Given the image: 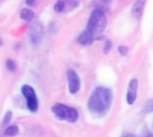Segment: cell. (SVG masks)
Wrapping results in <instances>:
<instances>
[{
  "label": "cell",
  "mask_w": 153,
  "mask_h": 137,
  "mask_svg": "<svg viewBox=\"0 0 153 137\" xmlns=\"http://www.w3.org/2000/svg\"><path fill=\"white\" fill-rule=\"evenodd\" d=\"M51 111L55 118L60 121H66L68 123H75L79 119L78 111L65 103H56L51 107Z\"/></svg>",
  "instance_id": "3"
},
{
  "label": "cell",
  "mask_w": 153,
  "mask_h": 137,
  "mask_svg": "<svg viewBox=\"0 0 153 137\" xmlns=\"http://www.w3.org/2000/svg\"><path fill=\"white\" fill-rule=\"evenodd\" d=\"M112 102V90L105 86H98L91 94L87 107L90 112L94 116L103 117L109 111Z\"/></svg>",
  "instance_id": "1"
},
{
  "label": "cell",
  "mask_w": 153,
  "mask_h": 137,
  "mask_svg": "<svg viewBox=\"0 0 153 137\" xmlns=\"http://www.w3.org/2000/svg\"><path fill=\"white\" fill-rule=\"evenodd\" d=\"M107 24L108 21L105 12L94 8L90 14L85 29L92 35L96 40H99L103 38L101 35L106 29Z\"/></svg>",
  "instance_id": "2"
},
{
  "label": "cell",
  "mask_w": 153,
  "mask_h": 137,
  "mask_svg": "<svg viewBox=\"0 0 153 137\" xmlns=\"http://www.w3.org/2000/svg\"><path fill=\"white\" fill-rule=\"evenodd\" d=\"M138 87H139V81L137 78H133L129 81L127 91H126V103L128 105L132 106L137 100L138 95Z\"/></svg>",
  "instance_id": "7"
},
{
  "label": "cell",
  "mask_w": 153,
  "mask_h": 137,
  "mask_svg": "<svg viewBox=\"0 0 153 137\" xmlns=\"http://www.w3.org/2000/svg\"><path fill=\"white\" fill-rule=\"evenodd\" d=\"M35 2H36V0H25V3L28 6H33Z\"/></svg>",
  "instance_id": "19"
},
{
  "label": "cell",
  "mask_w": 153,
  "mask_h": 137,
  "mask_svg": "<svg viewBox=\"0 0 153 137\" xmlns=\"http://www.w3.org/2000/svg\"><path fill=\"white\" fill-rule=\"evenodd\" d=\"M5 69L9 71V72H14L17 69V65H16V62L12 60V59H7L5 61Z\"/></svg>",
  "instance_id": "15"
},
{
  "label": "cell",
  "mask_w": 153,
  "mask_h": 137,
  "mask_svg": "<svg viewBox=\"0 0 153 137\" xmlns=\"http://www.w3.org/2000/svg\"><path fill=\"white\" fill-rule=\"evenodd\" d=\"M143 111L145 113H152L153 112V99L148 100L143 105Z\"/></svg>",
  "instance_id": "16"
},
{
  "label": "cell",
  "mask_w": 153,
  "mask_h": 137,
  "mask_svg": "<svg viewBox=\"0 0 153 137\" xmlns=\"http://www.w3.org/2000/svg\"><path fill=\"white\" fill-rule=\"evenodd\" d=\"M66 78H67L69 93L71 95L77 94L81 89V78L78 73L74 70L70 69L66 72Z\"/></svg>",
  "instance_id": "6"
},
{
  "label": "cell",
  "mask_w": 153,
  "mask_h": 137,
  "mask_svg": "<svg viewBox=\"0 0 153 137\" xmlns=\"http://www.w3.org/2000/svg\"><path fill=\"white\" fill-rule=\"evenodd\" d=\"M12 119H13V112L11 111H7L4 115V118H3V120H2V123H1V127L2 128H6L9 126Z\"/></svg>",
  "instance_id": "13"
},
{
  "label": "cell",
  "mask_w": 153,
  "mask_h": 137,
  "mask_svg": "<svg viewBox=\"0 0 153 137\" xmlns=\"http://www.w3.org/2000/svg\"><path fill=\"white\" fill-rule=\"evenodd\" d=\"M112 45H113V44H112V41L111 40H109V39L106 40L105 45H104V47H103V52H104L105 54H108L111 51Z\"/></svg>",
  "instance_id": "17"
},
{
  "label": "cell",
  "mask_w": 153,
  "mask_h": 137,
  "mask_svg": "<svg viewBox=\"0 0 153 137\" xmlns=\"http://www.w3.org/2000/svg\"><path fill=\"white\" fill-rule=\"evenodd\" d=\"M21 93L25 99L27 109L30 112H36L39 109V100L35 89L30 85H23L21 87Z\"/></svg>",
  "instance_id": "4"
},
{
  "label": "cell",
  "mask_w": 153,
  "mask_h": 137,
  "mask_svg": "<svg viewBox=\"0 0 153 137\" xmlns=\"http://www.w3.org/2000/svg\"><path fill=\"white\" fill-rule=\"evenodd\" d=\"M28 36L30 43L34 45H39L43 37V26L40 22L36 21L30 24L29 30H28Z\"/></svg>",
  "instance_id": "5"
},
{
  "label": "cell",
  "mask_w": 153,
  "mask_h": 137,
  "mask_svg": "<svg viewBox=\"0 0 153 137\" xmlns=\"http://www.w3.org/2000/svg\"><path fill=\"white\" fill-rule=\"evenodd\" d=\"M20 133V128L17 125H10L6 128H4V135L5 136L13 137L18 136Z\"/></svg>",
  "instance_id": "12"
},
{
  "label": "cell",
  "mask_w": 153,
  "mask_h": 137,
  "mask_svg": "<svg viewBox=\"0 0 153 137\" xmlns=\"http://www.w3.org/2000/svg\"><path fill=\"white\" fill-rule=\"evenodd\" d=\"M145 4H146V0H135V2L134 3V4L132 6V9H131L132 16L134 19L139 20L142 17Z\"/></svg>",
  "instance_id": "8"
},
{
  "label": "cell",
  "mask_w": 153,
  "mask_h": 137,
  "mask_svg": "<svg viewBox=\"0 0 153 137\" xmlns=\"http://www.w3.org/2000/svg\"><path fill=\"white\" fill-rule=\"evenodd\" d=\"M34 16H35L34 12L30 8H23L20 12V18L26 22L31 21L34 19Z\"/></svg>",
  "instance_id": "10"
},
{
  "label": "cell",
  "mask_w": 153,
  "mask_h": 137,
  "mask_svg": "<svg viewBox=\"0 0 153 137\" xmlns=\"http://www.w3.org/2000/svg\"><path fill=\"white\" fill-rule=\"evenodd\" d=\"M122 137H134V136H131V135H126V136H123Z\"/></svg>",
  "instance_id": "21"
},
{
  "label": "cell",
  "mask_w": 153,
  "mask_h": 137,
  "mask_svg": "<svg viewBox=\"0 0 153 137\" xmlns=\"http://www.w3.org/2000/svg\"><path fill=\"white\" fill-rule=\"evenodd\" d=\"M111 0H93L95 9H99L102 12H107L109 9Z\"/></svg>",
  "instance_id": "11"
},
{
  "label": "cell",
  "mask_w": 153,
  "mask_h": 137,
  "mask_svg": "<svg viewBox=\"0 0 153 137\" xmlns=\"http://www.w3.org/2000/svg\"><path fill=\"white\" fill-rule=\"evenodd\" d=\"M117 50H118V53L122 55V56H126V55H127V53H128V52H129V48L126 46V45H119L118 46V48H117Z\"/></svg>",
  "instance_id": "18"
},
{
  "label": "cell",
  "mask_w": 153,
  "mask_h": 137,
  "mask_svg": "<svg viewBox=\"0 0 153 137\" xmlns=\"http://www.w3.org/2000/svg\"><path fill=\"white\" fill-rule=\"evenodd\" d=\"M145 137H153V135L152 134H150V135H148L147 136H145Z\"/></svg>",
  "instance_id": "22"
},
{
  "label": "cell",
  "mask_w": 153,
  "mask_h": 137,
  "mask_svg": "<svg viewBox=\"0 0 153 137\" xmlns=\"http://www.w3.org/2000/svg\"><path fill=\"white\" fill-rule=\"evenodd\" d=\"M152 127H153V125H152Z\"/></svg>",
  "instance_id": "23"
},
{
  "label": "cell",
  "mask_w": 153,
  "mask_h": 137,
  "mask_svg": "<svg viewBox=\"0 0 153 137\" xmlns=\"http://www.w3.org/2000/svg\"><path fill=\"white\" fill-rule=\"evenodd\" d=\"M66 3H67L66 0H57L56 4H54V11L57 13L64 12L66 6Z\"/></svg>",
  "instance_id": "14"
},
{
  "label": "cell",
  "mask_w": 153,
  "mask_h": 137,
  "mask_svg": "<svg viewBox=\"0 0 153 137\" xmlns=\"http://www.w3.org/2000/svg\"><path fill=\"white\" fill-rule=\"evenodd\" d=\"M95 40H96L95 37L92 35H91L86 29L82 31L81 34L77 37L78 43L81 45H83V46H90V45H91Z\"/></svg>",
  "instance_id": "9"
},
{
  "label": "cell",
  "mask_w": 153,
  "mask_h": 137,
  "mask_svg": "<svg viewBox=\"0 0 153 137\" xmlns=\"http://www.w3.org/2000/svg\"><path fill=\"white\" fill-rule=\"evenodd\" d=\"M3 45H4V42H3V39L0 37V47L1 46H3Z\"/></svg>",
  "instance_id": "20"
}]
</instances>
